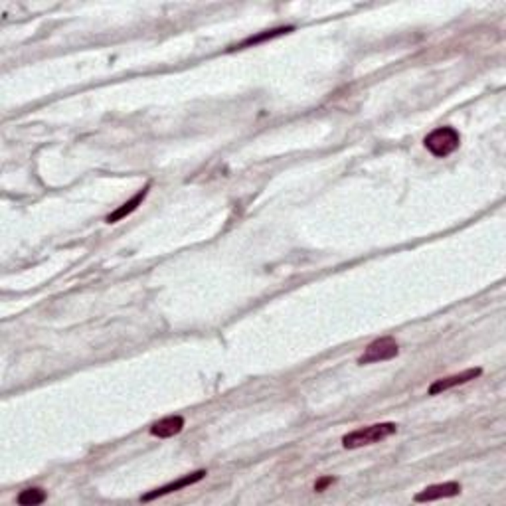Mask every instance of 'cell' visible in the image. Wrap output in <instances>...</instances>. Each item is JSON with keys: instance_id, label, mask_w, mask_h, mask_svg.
<instances>
[{"instance_id": "cell-1", "label": "cell", "mask_w": 506, "mask_h": 506, "mask_svg": "<svg viewBox=\"0 0 506 506\" xmlns=\"http://www.w3.org/2000/svg\"><path fill=\"white\" fill-rule=\"evenodd\" d=\"M396 432H398L396 423H376V425H368L364 429H356V432L344 435L342 437V445H344V449H358V447H364V445L384 441V439H388Z\"/></svg>"}, {"instance_id": "cell-2", "label": "cell", "mask_w": 506, "mask_h": 506, "mask_svg": "<svg viewBox=\"0 0 506 506\" xmlns=\"http://www.w3.org/2000/svg\"><path fill=\"white\" fill-rule=\"evenodd\" d=\"M459 143H461V135L453 126H439L425 137V148L437 158L451 155L453 150H457Z\"/></svg>"}, {"instance_id": "cell-3", "label": "cell", "mask_w": 506, "mask_h": 506, "mask_svg": "<svg viewBox=\"0 0 506 506\" xmlns=\"http://www.w3.org/2000/svg\"><path fill=\"white\" fill-rule=\"evenodd\" d=\"M400 354V346L391 337L376 338L374 342H370L364 354L358 358L360 366L364 364H374V362H384V360L396 358Z\"/></svg>"}, {"instance_id": "cell-4", "label": "cell", "mask_w": 506, "mask_h": 506, "mask_svg": "<svg viewBox=\"0 0 506 506\" xmlns=\"http://www.w3.org/2000/svg\"><path fill=\"white\" fill-rule=\"evenodd\" d=\"M481 374H483L481 368H469L465 370V372H459V374H453V376H449V378L435 379L432 384V388H429V396H437V394H441V391L451 390L455 386L467 384V382H471V379L479 378Z\"/></svg>"}, {"instance_id": "cell-5", "label": "cell", "mask_w": 506, "mask_h": 506, "mask_svg": "<svg viewBox=\"0 0 506 506\" xmlns=\"http://www.w3.org/2000/svg\"><path fill=\"white\" fill-rule=\"evenodd\" d=\"M206 471L202 469V471H196V473L192 474H186V476H182L179 481H172L169 485L160 486L157 491H153V493H147L145 496H141V500L143 502H148V500H155L158 496H164V495H170V493H174V491H180V488H184V486H190V485H196V483H200L202 479L206 476Z\"/></svg>"}, {"instance_id": "cell-6", "label": "cell", "mask_w": 506, "mask_h": 506, "mask_svg": "<svg viewBox=\"0 0 506 506\" xmlns=\"http://www.w3.org/2000/svg\"><path fill=\"white\" fill-rule=\"evenodd\" d=\"M459 493H461L459 483H439V485L427 486L420 495H415V502H432V500H439V498L457 496Z\"/></svg>"}, {"instance_id": "cell-7", "label": "cell", "mask_w": 506, "mask_h": 506, "mask_svg": "<svg viewBox=\"0 0 506 506\" xmlns=\"http://www.w3.org/2000/svg\"><path fill=\"white\" fill-rule=\"evenodd\" d=\"M182 429H184V417L170 415V417H164V420H158L157 423H153L150 425V435H155L158 439H169V437L179 435Z\"/></svg>"}, {"instance_id": "cell-8", "label": "cell", "mask_w": 506, "mask_h": 506, "mask_svg": "<svg viewBox=\"0 0 506 506\" xmlns=\"http://www.w3.org/2000/svg\"><path fill=\"white\" fill-rule=\"evenodd\" d=\"M148 190H150V184H147V186H145L143 190H138L137 194H135L131 200H126L125 204H123V206H119L115 212H111V214H109V216L105 218L107 223H115V221L123 220V218H126V216H131V214H133V212L137 210L138 206L143 204V200L147 198Z\"/></svg>"}, {"instance_id": "cell-9", "label": "cell", "mask_w": 506, "mask_h": 506, "mask_svg": "<svg viewBox=\"0 0 506 506\" xmlns=\"http://www.w3.org/2000/svg\"><path fill=\"white\" fill-rule=\"evenodd\" d=\"M293 28L291 26H287V28H277V30H265L261 34H257V36H249V38H245L243 42H240L238 46H233L232 50H243V48H249V46H255V44H261L265 40H273L277 36H283L287 32H291Z\"/></svg>"}, {"instance_id": "cell-10", "label": "cell", "mask_w": 506, "mask_h": 506, "mask_svg": "<svg viewBox=\"0 0 506 506\" xmlns=\"http://www.w3.org/2000/svg\"><path fill=\"white\" fill-rule=\"evenodd\" d=\"M44 500H46V493H44L42 488H26V491H22L18 498H16V502L22 506L42 505Z\"/></svg>"}, {"instance_id": "cell-11", "label": "cell", "mask_w": 506, "mask_h": 506, "mask_svg": "<svg viewBox=\"0 0 506 506\" xmlns=\"http://www.w3.org/2000/svg\"><path fill=\"white\" fill-rule=\"evenodd\" d=\"M332 483H335V479H332V476H323V479H318V481L315 483V491L316 493H323V491H325L327 486L332 485Z\"/></svg>"}]
</instances>
